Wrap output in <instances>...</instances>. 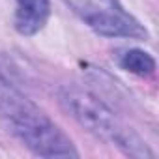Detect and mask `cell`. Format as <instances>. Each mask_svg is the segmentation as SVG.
<instances>
[{
	"label": "cell",
	"instance_id": "cell-1",
	"mask_svg": "<svg viewBox=\"0 0 159 159\" xmlns=\"http://www.w3.org/2000/svg\"><path fill=\"white\" fill-rule=\"evenodd\" d=\"M0 120L30 152L41 157H77L71 139L28 98L0 81Z\"/></svg>",
	"mask_w": 159,
	"mask_h": 159
},
{
	"label": "cell",
	"instance_id": "cell-2",
	"mask_svg": "<svg viewBox=\"0 0 159 159\" xmlns=\"http://www.w3.org/2000/svg\"><path fill=\"white\" fill-rule=\"evenodd\" d=\"M58 101L62 109L86 131L96 135L98 139L124 150L135 157H152L153 153L146 146V142L129 129L101 99L94 94L77 88L64 86L58 90Z\"/></svg>",
	"mask_w": 159,
	"mask_h": 159
},
{
	"label": "cell",
	"instance_id": "cell-3",
	"mask_svg": "<svg viewBox=\"0 0 159 159\" xmlns=\"http://www.w3.org/2000/svg\"><path fill=\"white\" fill-rule=\"evenodd\" d=\"M67 4L99 36L146 38V30L118 4V0H67Z\"/></svg>",
	"mask_w": 159,
	"mask_h": 159
},
{
	"label": "cell",
	"instance_id": "cell-4",
	"mask_svg": "<svg viewBox=\"0 0 159 159\" xmlns=\"http://www.w3.org/2000/svg\"><path fill=\"white\" fill-rule=\"evenodd\" d=\"M51 13L49 0H15V28L23 36H32L43 28Z\"/></svg>",
	"mask_w": 159,
	"mask_h": 159
},
{
	"label": "cell",
	"instance_id": "cell-5",
	"mask_svg": "<svg viewBox=\"0 0 159 159\" xmlns=\"http://www.w3.org/2000/svg\"><path fill=\"white\" fill-rule=\"evenodd\" d=\"M120 66L135 75H140V77H146V75H152L153 69H155V62L153 58L144 52V51H139V49H129L125 51L122 56H120Z\"/></svg>",
	"mask_w": 159,
	"mask_h": 159
}]
</instances>
